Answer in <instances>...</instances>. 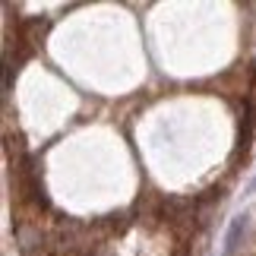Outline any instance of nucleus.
Masks as SVG:
<instances>
[{"label":"nucleus","instance_id":"1","mask_svg":"<svg viewBox=\"0 0 256 256\" xmlns=\"http://www.w3.org/2000/svg\"><path fill=\"white\" fill-rule=\"evenodd\" d=\"M247 228H250V218H247V215H234V222H231L228 234H224V244H222V253L218 256H234V253H238L240 244H244Z\"/></svg>","mask_w":256,"mask_h":256}]
</instances>
